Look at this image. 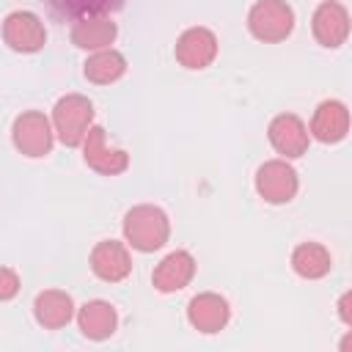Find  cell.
I'll return each mask as SVG.
<instances>
[{"label":"cell","mask_w":352,"mask_h":352,"mask_svg":"<svg viewBox=\"0 0 352 352\" xmlns=\"http://www.w3.org/2000/svg\"><path fill=\"white\" fill-rule=\"evenodd\" d=\"M126 0H47V6L58 16L82 19V16H107L118 8H124Z\"/></svg>","instance_id":"cell-20"},{"label":"cell","mask_w":352,"mask_h":352,"mask_svg":"<svg viewBox=\"0 0 352 352\" xmlns=\"http://www.w3.org/2000/svg\"><path fill=\"white\" fill-rule=\"evenodd\" d=\"M104 135H107L104 126H99V124L88 126V132H85V138L80 143L82 146V160H85V165L91 170H96L102 176H118V173H124L129 168V154L124 148L107 146Z\"/></svg>","instance_id":"cell-5"},{"label":"cell","mask_w":352,"mask_h":352,"mask_svg":"<svg viewBox=\"0 0 352 352\" xmlns=\"http://www.w3.org/2000/svg\"><path fill=\"white\" fill-rule=\"evenodd\" d=\"M170 236V220L165 209L154 204H138L124 214V239L140 253L160 250Z\"/></svg>","instance_id":"cell-1"},{"label":"cell","mask_w":352,"mask_h":352,"mask_svg":"<svg viewBox=\"0 0 352 352\" xmlns=\"http://www.w3.org/2000/svg\"><path fill=\"white\" fill-rule=\"evenodd\" d=\"M118 36V25L110 16H82L74 19L72 25V44L85 50V52H96V50H107Z\"/></svg>","instance_id":"cell-16"},{"label":"cell","mask_w":352,"mask_h":352,"mask_svg":"<svg viewBox=\"0 0 352 352\" xmlns=\"http://www.w3.org/2000/svg\"><path fill=\"white\" fill-rule=\"evenodd\" d=\"M248 30L264 44H278L294 30V8L286 0H256L248 11Z\"/></svg>","instance_id":"cell-3"},{"label":"cell","mask_w":352,"mask_h":352,"mask_svg":"<svg viewBox=\"0 0 352 352\" xmlns=\"http://www.w3.org/2000/svg\"><path fill=\"white\" fill-rule=\"evenodd\" d=\"M3 41L14 52H38L47 44V30L41 16L33 11H11L3 19Z\"/></svg>","instance_id":"cell-7"},{"label":"cell","mask_w":352,"mask_h":352,"mask_svg":"<svg viewBox=\"0 0 352 352\" xmlns=\"http://www.w3.org/2000/svg\"><path fill=\"white\" fill-rule=\"evenodd\" d=\"M88 264H91V272L104 283H118V280L129 278V272H132V256H129L126 245L118 239L96 242Z\"/></svg>","instance_id":"cell-11"},{"label":"cell","mask_w":352,"mask_h":352,"mask_svg":"<svg viewBox=\"0 0 352 352\" xmlns=\"http://www.w3.org/2000/svg\"><path fill=\"white\" fill-rule=\"evenodd\" d=\"M349 305H352V292H344L341 300H338V316L346 327H352V308Z\"/></svg>","instance_id":"cell-22"},{"label":"cell","mask_w":352,"mask_h":352,"mask_svg":"<svg viewBox=\"0 0 352 352\" xmlns=\"http://www.w3.org/2000/svg\"><path fill=\"white\" fill-rule=\"evenodd\" d=\"M311 30H314V38L322 47H327V50L341 47L349 38V11H346V6L338 3V0L319 3L314 16H311Z\"/></svg>","instance_id":"cell-9"},{"label":"cell","mask_w":352,"mask_h":352,"mask_svg":"<svg viewBox=\"0 0 352 352\" xmlns=\"http://www.w3.org/2000/svg\"><path fill=\"white\" fill-rule=\"evenodd\" d=\"M173 55L176 60L184 66V69H206L214 63L217 58V36L204 28V25H195V28H187L179 38H176V47H173Z\"/></svg>","instance_id":"cell-8"},{"label":"cell","mask_w":352,"mask_h":352,"mask_svg":"<svg viewBox=\"0 0 352 352\" xmlns=\"http://www.w3.org/2000/svg\"><path fill=\"white\" fill-rule=\"evenodd\" d=\"M300 190L297 170L286 160H267L256 170V192L267 204H289Z\"/></svg>","instance_id":"cell-6"},{"label":"cell","mask_w":352,"mask_h":352,"mask_svg":"<svg viewBox=\"0 0 352 352\" xmlns=\"http://www.w3.org/2000/svg\"><path fill=\"white\" fill-rule=\"evenodd\" d=\"M19 294V275L11 267H0V302H8Z\"/></svg>","instance_id":"cell-21"},{"label":"cell","mask_w":352,"mask_h":352,"mask_svg":"<svg viewBox=\"0 0 352 352\" xmlns=\"http://www.w3.org/2000/svg\"><path fill=\"white\" fill-rule=\"evenodd\" d=\"M231 319V305L217 292H201L187 302V322L198 333H220Z\"/></svg>","instance_id":"cell-12"},{"label":"cell","mask_w":352,"mask_h":352,"mask_svg":"<svg viewBox=\"0 0 352 352\" xmlns=\"http://www.w3.org/2000/svg\"><path fill=\"white\" fill-rule=\"evenodd\" d=\"M11 140H14V148L25 157H33V160L47 157L52 151V140H55L52 121L41 110H25L14 118Z\"/></svg>","instance_id":"cell-4"},{"label":"cell","mask_w":352,"mask_h":352,"mask_svg":"<svg viewBox=\"0 0 352 352\" xmlns=\"http://www.w3.org/2000/svg\"><path fill=\"white\" fill-rule=\"evenodd\" d=\"M82 74L88 82H96V85H110L116 80H121L126 74V58L107 47V50H96L88 55V60L82 63Z\"/></svg>","instance_id":"cell-19"},{"label":"cell","mask_w":352,"mask_h":352,"mask_svg":"<svg viewBox=\"0 0 352 352\" xmlns=\"http://www.w3.org/2000/svg\"><path fill=\"white\" fill-rule=\"evenodd\" d=\"M33 316L44 330H60L74 316V300L69 292L60 289H44L33 300Z\"/></svg>","instance_id":"cell-15"},{"label":"cell","mask_w":352,"mask_h":352,"mask_svg":"<svg viewBox=\"0 0 352 352\" xmlns=\"http://www.w3.org/2000/svg\"><path fill=\"white\" fill-rule=\"evenodd\" d=\"M77 324L80 333L91 341H104L118 327V314L107 300H88L77 308Z\"/></svg>","instance_id":"cell-17"},{"label":"cell","mask_w":352,"mask_h":352,"mask_svg":"<svg viewBox=\"0 0 352 352\" xmlns=\"http://www.w3.org/2000/svg\"><path fill=\"white\" fill-rule=\"evenodd\" d=\"M267 138L272 143V148L283 157V160H294V157H302L308 151V126L300 116L294 113H280L270 121L267 126Z\"/></svg>","instance_id":"cell-10"},{"label":"cell","mask_w":352,"mask_h":352,"mask_svg":"<svg viewBox=\"0 0 352 352\" xmlns=\"http://www.w3.org/2000/svg\"><path fill=\"white\" fill-rule=\"evenodd\" d=\"M292 270L305 280H319L333 270V256L319 242H300L292 250Z\"/></svg>","instance_id":"cell-18"},{"label":"cell","mask_w":352,"mask_h":352,"mask_svg":"<svg viewBox=\"0 0 352 352\" xmlns=\"http://www.w3.org/2000/svg\"><path fill=\"white\" fill-rule=\"evenodd\" d=\"M94 124V104L82 94H66L52 107V129L58 140L69 148H77Z\"/></svg>","instance_id":"cell-2"},{"label":"cell","mask_w":352,"mask_h":352,"mask_svg":"<svg viewBox=\"0 0 352 352\" xmlns=\"http://www.w3.org/2000/svg\"><path fill=\"white\" fill-rule=\"evenodd\" d=\"M349 132V110L341 99H324L316 104L311 116L308 135H314L319 143H338Z\"/></svg>","instance_id":"cell-13"},{"label":"cell","mask_w":352,"mask_h":352,"mask_svg":"<svg viewBox=\"0 0 352 352\" xmlns=\"http://www.w3.org/2000/svg\"><path fill=\"white\" fill-rule=\"evenodd\" d=\"M195 258L190 250H173L168 253L151 272V283L157 292L162 294H170V292H179L184 289L192 278H195Z\"/></svg>","instance_id":"cell-14"}]
</instances>
